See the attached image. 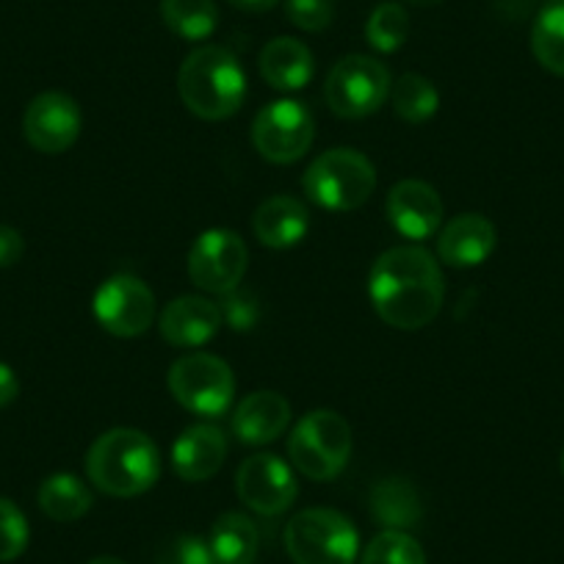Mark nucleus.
<instances>
[{"instance_id":"6ab92c4d","label":"nucleus","mask_w":564,"mask_h":564,"mask_svg":"<svg viewBox=\"0 0 564 564\" xmlns=\"http://www.w3.org/2000/svg\"><path fill=\"white\" fill-rule=\"evenodd\" d=\"M252 230L263 247L291 249L311 230V214L305 203L289 194H274L263 199L252 216Z\"/></svg>"},{"instance_id":"7ed1b4c3","label":"nucleus","mask_w":564,"mask_h":564,"mask_svg":"<svg viewBox=\"0 0 564 564\" xmlns=\"http://www.w3.org/2000/svg\"><path fill=\"white\" fill-rule=\"evenodd\" d=\"M177 91L194 117L219 122L232 117L247 100V73L227 47L203 45L181 64Z\"/></svg>"},{"instance_id":"ddd939ff","label":"nucleus","mask_w":564,"mask_h":564,"mask_svg":"<svg viewBox=\"0 0 564 564\" xmlns=\"http://www.w3.org/2000/svg\"><path fill=\"white\" fill-rule=\"evenodd\" d=\"M84 128L80 106L64 91H42L29 102L23 117V133L34 150L45 155L67 153Z\"/></svg>"},{"instance_id":"f257e3e1","label":"nucleus","mask_w":564,"mask_h":564,"mask_svg":"<svg viewBox=\"0 0 564 564\" xmlns=\"http://www.w3.org/2000/svg\"><path fill=\"white\" fill-rule=\"evenodd\" d=\"M368 296L388 327L423 329L437 318L446 296L441 263L430 249L406 243L377 258L368 274Z\"/></svg>"},{"instance_id":"e433bc0d","label":"nucleus","mask_w":564,"mask_h":564,"mask_svg":"<svg viewBox=\"0 0 564 564\" xmlns=\"http://www.w3.org/2000/svg\"><path fill=\"white\" fill-rule=\"evenodd\" d=\"M406 3H412V7H421V9H430V7H437V3H443V0H406Z\"/></svg>"},{"instance_id":"20e7f679","label":"nucleus","mask_w":564,"mask_h":564,"mask_svg":"<svg viewBox=\"0 0 564 564\" xmlns=\"http://www.w3.org/2000/svg\"><path fill=\"white\" fill-rule=\"evenodd\" d=\"M302 188L313 205L333 214L357 210L377 188L371 159L351 148H335L318 155L302 175Z\"/></svg>"},{"instance_id":"a878e982","label":"nucleus","mask_w":564,"mask_h":564,"mask_svg":"<svg viewBox=\"0 0 564 564\" xmlns=\"http://www.w3.org/2000/svg\"><path fill=\"white\" fill-rule=\"evenodd\" d=\"M390 100H393V111L399 113L404 122H426L441 108V91L435 89L430 78H423L417 73H406L390 86Z\"/></svg>"},{"instance_id":"5701e85b","label":"nucleus","mask_w":564,"mask_h":564,"mask_svg":"<svg viewBox=\"0 0 564 564\" xmlns=\"http://www.w3.org/2000/svg\"><path fill=\"white\" fill-rule=\"evenodd\" d=\"M91 490L75 474H53L40 487V509L56 523H75L91 509Z\"/></svg>"},{"instance_id":"1a4fd4ad","label":"nucleus","mask_w":564,"mask_h":564,"mask_svg":"<svg viewBox=\"0 0 564 564\" xmlns=\"http://www.w3.org/2000/svg\"><path fill=\"white\" fill-rule=\"evenodd\" d=\"M316 139V122L305 102L271 100L252 122V144L269 164H294L305 159Z\"/></svg>"},{"instance_id":"72a5a7b5","label":"nucleus","mask_w":564,"mask_h":564,"mask_svg":"<svg viewBox=\"0 0 564 564\" xmlns=\"http://www.w3.org/2000/svg\"><path fill=\"white\" fill-rule=\"evenodd\" d=\"M18 395H20L18 373H14L12 366H7V362H0V410L12 404V401L18 399Z\"/></svg>"},{"instance_id":"0eeeda50","label":"nucleus","mask_w":564,"mask_h":564,"mask_svg":"<svg viewBox=\"0 0 564 564\" xmlns=\"http://www.w3.org/2000/svg\"><path fill=\"white\" fill-rule=\"evenodd\" d=\"M166 384H170L172 399L183 410L203 417L225 415L236 401L232 368L221 357L208 355V351H194V355L172 362Z\"/></svg>"},{"instance_id":"c85d7f7f","label":"nucleus","mask_w":564,"mask_h":564,"mask_svg":"<svg viewBox=\"0 0 564 564\" xmlns=\"http://www.w3.org/2000/svg\"><path fill=\"white\" fill-rule=\"evenodd\" d=\"M29 520L18 503L0 498V562H14L29 547Z\"/></svg>"},{"instance_id":"4c0bfd02","label":"nucleus","mask_w":564,"mask_h":564,"mask_svg":"<svg viewBox=\"0 0 564 564\" xmlns=\"http://www.w3.org/2000/svg\"><path fill=\"white\" fill-rule=\"evenodd\" d=\"M562 474H564V448H562Z\"/></svg>"},{"instance_id":"a211bd4d","label":"nucleus","mask_w":564,"mask_h":564,"mask_svg":"<svg viewBox=\"0 0 564 564\" xmlns=\"http://www.w3.org/2000/svg\"><path fill=\"white\" fill-rule=\"evenodd\" d=\"M227 435L214 423H194L172 446V468L183 481H205L225 465Z\"/></svg>"},{"instance_id":"7c9ffc66","label":"nucleus","mask_w":564,"mask_h":564,"mask_svg":"<svg viewBox=\"0 0 564 564\" xmlns=\"http://www.w3.org/2000/svg\"><path fill=\"white\" fill-rule=\"evenodd\" d=\"M285 14L296 29L318 34L333 23V0H285Z\"/></svg>"},{"instance_id":"4be33fe9","label":"nucleus","mask_w":564,"mask_h":564,"mask_svg":"<svg viewBox=\"0 0 564 564\" xmlns=\"http://www.w3.org/2000/svg\"><path fill=\"white\" fill-rule=\"evenodd\" d=\"M371 512L384 529L404 531L421 520V496L406 479H382L371 490Z\"/></svg>"},{"instance_id":"dca6fc26","label":"nucleus","mask_w":564,"mask_h":564,"mask_svg":"<svg viewBox=\"0 0 564 564\" xmlns=\"http://www.w3.org/2000/svg\"><path fill=\"white\" fill-rule=\"evenodd\" d=\"M291 423V404L274 390H258L238 401L232 412V435L243 446H265L282 437Z\"/></svg>"},{"instance_id":"f03ea898","label":"nucleus","mask_w":564,"mask_h":564,"mask_svg":"<svg viewBox=\"0 0 564 564\" xmlns=\"http://www.w3.org/2000/svg\"><path fill=\"white\" fill-rule=\"evenodd\" d=\"M86 476L106 496H141L161 476L159 446L150 435L128 426L102 432L86 454Z\"/></svg>"},{"instance_id":"f3484780","label":"nucleus","mask_w":564,"mask_h":564,"mask_svg":"<svg viewBox=\"0 0 564 564\" xmlns=\"http://www.w3.org/2000/svg\"><path fill=\"white\" fill-rule=\"evenodd\" d=\"M498 232L487 216L463 214L448 221L437 236V254L454 269H474L496 252Z\"/></svg>"},{"instance_id":"f704fd0d","label":"nucleus","mask_w":564,"mask_h":564,"mask_svg":"<svg viewBox=\"0 0 564 564\" xmlns=\"http://www.w3.org/2000/svg\"><path fill=\"white\" fill-rule=\"evenodd\" d=\"M227 3L236 9H241V12L258 14V12H269V9H274L280 0H227Z\"/></svg>"},{"instance_id":"2f4dec72","label":"nucleus","mask_w":564,"mask_h":564,"mask_svg":"<svg viewBox=\"0 0 564 564\" xmlns=\"http://www.w3.org/2000/svg\"><path fill=\"white\" fill-rule=\"evenodd\" d=\"M159 564H219L214 558V551L205 540L192 534L177 536L175 542H170L164 553H161Z\"/></svg>"},{"instance_id":"9b49d317","label":"nucleus","mask_w":564,"mask_h":564,"mask_svg":"<svg viewBox=\"0 0 564 564\" xmlns=\"http://www.w3.org/2000/svg\"><path fill=\"white\" fill-rule=\"evenodd\" d=\"M97 324L117 338H139L153 327L155 296L148 282L133 274H113L91 302Z\"/></svg>"},{"instance_id":"473e14b6","label":"nucleus","mask_w":564,"mask_h":564,"mask_svg":"<svg viewBox=\"0 0 564 564\" xmlns=\"http://www.w3.org/2000/svg\"><path fill=\"white\" fill-rule=\"evenodd\" d=\"M25 252V241L14 227L0 225V269H9V265L20 263Z\"/></svg>"},{"instance_id":"39448f33","label":"nucleus","mask_w":564,"mask_h":564,"mask_svg":"<svg viewBox=\"0 0 564 564\" xmlns=\"http://www.w3.org/2000/svg\"><path fill=\"white\" fill-rule=\"evenodd\" d=\"M289 457L302 476L329 481L344 474L351 457V426L340 412L313 410L289 437Z\"/></svg>"},{"instance_id":"f8f14e48","label":"nucleus","mask_w":564,"mask_h":564,"mask_svg":"<svg viewBox=\"0 0 564 564\" xmlns=\"http://www.w3.org/2000/svg\"><path fill=\"white\" fill-rule=\"evenodd\" d=\"M236 492L243 507L263 518L289 512L300 496V485L289 463L274 454H254L241 463L236 474Z\"/></svg>"},{"instance_id":"2eb2a0df","label":"nucleus","mask_w":564,"mask_h":564,"mask_svg":"<svg viewBox=\"0 0 564 564\" xmlns=\"http://www.w3.org/2000/svg\"><path fill=\"white\" fill-rule=\"evenodd\" d=\"M221 327V311L205 296H177L161 313V338L177 349H197L216 338Z\"/></svg>"},{"instance_id":"cd10ccee","label":"nucleus","mask_w":564,"mask_h":564,"mask_svg":"<svg viewBox=\"0 0 564 564\" xmlns=\"http://www.w3.org/2000/svg\"><path fill=\"white\" fill-rule=\"evenodd\" d=\"M360 564H426L421 542L406 531H390L373 536L362 551Z\"/></svg>"},{"instance_id":"bb28decb","label":"nucleus","mask_w":564,"mask_h":564,"mask_svg":"<svg viewBox=\"0 0 564 564\" xmlns=\"http://www.w3.org/2000/svg\"><path fill=\"white\" fill-rule=\"evenodd\" d=\"M410 36V14L399 3H379L366 23V42L379 53H395Z\"/></svg>"},{"instance_id":"423d86ee","label":"nucleus","mask_w":564,"mask_h":564,"mask_svg":"<svg viewBox=\"0 0 564 564\" xmlns=\"http://www.w3.org/2000/svg\"><path fill=\"white\" fill-rule=\"evenodd\" d=\"M285 551L294 564H355L360 536L338 509L313 507L289 520Z\"/></svg>"},{"instance_id":"412c9836","label":"nucleus","mask_w":564,"mask_h":564,"mask_svg":"<svg viewBox=\"0 0 564 564\" xmlns=\"http://www.w3.org/2000/svg\"><path fill=\"white\" fill-rule=\"evenodd\" d=\"M258 525L241 512H225L210 529V551L219 564H254L258 556Z\"/></svg>"},{"instance_id":"4468645a","label":"nucleus","mask_w":564,"mask_h":564,"mask_svg":"<svg viewBox=\"0 0 564 564\" xmlns=\"http://www.w3.org/2000/svg\"><path fill=\"white\" fill-rule=\"evenodd\" d=\"M384 216L390 227L406 241L421 243L435 236L443 225L441 194L423 181H401L384 199Z\"/></svg>"},{"instance_id":"c9c22d12","label":"nucleus","mask_w":564,"mask_h":564,"mask_svg":"<svg viewBox=\"0 0 564 564\" xmlns=\"http://www.w3.org/2000/svg\"><path fill=\"white\" fill-rule=\"evenodd\" d=\"M89 564H128V562H122V558H117V556H97V558H91Z\"/></svg>"},{"instance_id":"393cba45","label":"nucleus","mask_w":564,"mask_h":564,"mask_svg":"<svg viewBox=\"0 0 564 564\" xmlns=\"http://www.w3.org/2000/svg\"><path fill=\"white\" fill-rule=\"evenodd\" d=\"M531 53L547 73L564 78V0H551L531 29Z\"/></svg>"},{"instance_id":"6e6552de","label":"nucleus","mask_w":564,"mask_h":564,"mask_svg":"<svg viewBox=\"0 0 564 564\" xmlns=\"http://www.w3.org/2000/svg\"><path fill=\"white\" fill-rule=\"evenodd\" d=\"M388 67L371 56H346L329 69L324 84V100L329 111L340 119H362L377 113L390 97Z\"/></svg>"},{"instance_id":"aec40b11","label":"nucleus","mask_w":564,"mask_h":564,"mask_svg":"<svg viewBox=\"0 0 564 564\" xmlns=\"http://www.w3.org/2000/svg\"><path fill=\"white\" fill-rule=\"evenodd\" d=\"M313 73L316 62L311 47L294 36H276L260 51V75L271 89L300 91L311 84Z\"/></svg>"},{"instance_id":"9d476101","label":"nucleus","mask_w":564,"mask_h":564,"mask_svg":"<svg viewBox=\"0 0 564 564\" xmlns=\"http://www.w3.org/2000/svg\"><path fill=\"white\" fill-rule=\"evenodd\" d=\"M249 249L238 232L214 227L205 230L188 249V276L197 289L208 294H230L241 289V280L247 274Z\"/></svg>"},{"instance_id":"c756f323","label":"nucleus","mask_w":564,"mask_h":564,"mask_svg":"<svg viewBox=\"0 0 564 564\" xmlns=\"http://www.w3.org/2000/svg\"><path fill=\"white\" fill-rule=\"evenodd\" d=\"M221 322L236 333H249L260 322V302L249 291L236 289L221 296Z\"/></svg>"},{"instance_id":"b1692460","label":"nucleus","mask_w":564,"mask_h":564,"mask_svg":"<svg viewBox=\"0 0 564 564\" xmlns=\"http://www.w3.org/2000/svg\"><path fill=\"white\" fill-rule=\"evenodd\" d=\"M161 18L166 29L186 42L208 40L219 25L216 0H161Z\"/></svg>"}]
</instances>
